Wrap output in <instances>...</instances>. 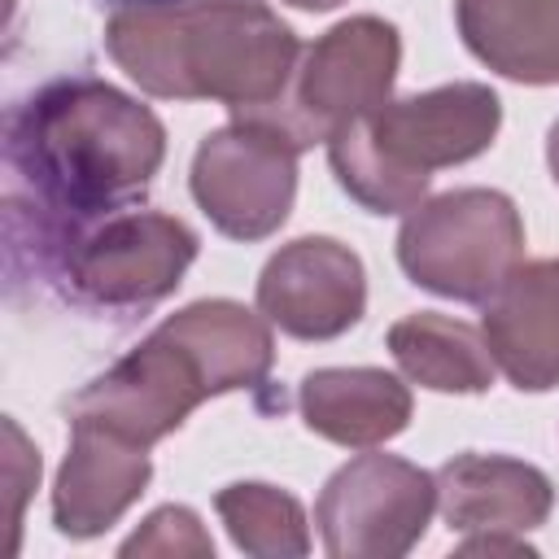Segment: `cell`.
<instances>
[{
	"label": "cell",
	"instance_id": "obj_14",
	"mask_svg": "<svg viewBox=\"0 0 559 559\" xmlns=\"http://www.w3.org/2000/svg\"><path fill=\"white\" fill-rule=\"evenodd\" d=\"M297 397L306 428L349 450H371L411 424V389L380 367H319Z\"/></svg>",
	"mask_w": 559,
	"mask_h": 559
},
{
	"label": "cell",
	"instance_id": "obj_16",
	"mask_svg": "<svg viewBox=\"0 0 559 559\" xmlns=\"http://www.w3.org/2000/svg\"><path fill=\"white\" fill-rule=\"evenodd\" d=\"M389 349L406 380L437 393H485L493 384V354L485 332L463 319L419 310L389 328Z\"/></svg>",
	"mask_w": 559,
	"mask_h": 559
},
{
	"label": "cell",
	"instance_id": "obj_17",
	"mask_svg": "<svg viewBox=\"0 0 559 559\" xmlns=\"http://www.w3.org/2000/svg\"><path fill=\"white\" fill-rule=\"evenodd\" d=\"M231 542L245 555L258 559H297L310 550V533H306V511L293 493L275 489V485H258V480H240L218 489L214 498Z\"/></svg>",
	"mask_w": 559,
	"mask_h": 559
},
{
	"label": "cell",
	"instance_id": "obj_15",
	"mask_svg": "<svg viewBox=\"0 0 559 559\" xmlns=\"http://www.w3.org/2000/svg\"><path fill=\"white\" fill-rule=\"evenodd\" d=\"M463 44L515 83H559V0H454Z\"/></svg>",
	"mask_w": 559,
	"mask_h": 559
},
{
	"label": "cell",
	"instance_id": "obj_4",
	"mask_svg": "<svg viewBox=\"0 0 559 559\" xmlns=\"http://www.w3.org/2000/svg\"><path fill=\"white\" fill-rule=\"evenodd\" d=\"M502 122V100L485 83H445L384 100L328 135L336 183L371 214L415 210L432 170L480 157Z\"/></svg>",
	"mask_w": 559,
	"mask_h": 559
},
{
	"label": "cell",
	"instance_id": "obj_3",
	"mask_svg": "<svg viewBox=\"0 0 559 559\" xmlns=\"http://www.w3.org/2000/svg\"><path fill=\"white\" fill-rule=\"evenodd\" d=\"M162 157V118L100 79H57L9 118L13 175L70 218H92L144 188Z\"/></svg>",
	"mask_w": 559,
	"mask_h": 559
},
{
	"label": "cell",
	"instance_id": "obj_11",
	"mask_svg": "<svg viewBox=\"0 0 559 559\" xmlns=\"http://www.w3.org/2000/svg\"><path fill=\"white\" fill-rule=\"evenodd\" d=\"M437 507L450 533L524 537L546 524L555 485L542 467L507 454H454L437 467Z\"/></svg>",
	"mask_w": 559,
	"mask_h": 559
},
{
	"label": "cell",
	"instance_id": "obj_21",
	"mask_svg": "<svg viewBox=\"0 0 559 559\" xmlns=\"http://www.w3.org/2000/svg\"><path fill=\"white\" fill-rule=\"evenodd\" d=\"M288 4H297V9H336L341 0H288Z\"/></svg>",
	"mask_w": 559,
	"mask_h": 559
},
{
	"label": "cell",
	"instance_id": "obj_10",
	"mask_svg": "<svg viewBox=\"0 0 559 559\" xmlns=\"http://www.w3.org/2000/svg\"><path fill=\"white\" fill-rule=\"evenodd\" d=\"M367 275L349 245L301 236L271 253L258 275V310L297 341H332L362 319Z\"/></svg>",
	"mask_w": 559,
	"mask_h": 559
},
{
	"label": "cell",
	"instance_id": "obj_9",
	"mask_svg": "<svg viewBox=\"0 0 559 559\" xmlns=\"http://www.w3.org/2000/svg\"><path fill=\"white\" fill-rule=\"evenodd\" d=\"M197 258V231L157 210H127L70 240L66 280L96 306H148L179 288Z\"/></svg>",
	"mask_w": 559,
	"mask_h": 559
},
{
	"label": "cell",
	"instance_id": "obj_20",
	"mask_svg": "<svg viewBox=\"0 0 559 559\" xmlns=\"http://www.w3.org/2000/svg\"><path fill=\"white\" fill-rule=\"evenodd\" d=\"M546 162H550V175H555V183H559V122H555L550 135H546Z\"/></svg>",
	"mask_w": 559,
	"mask_h": 559
},
{
	"label": "cell",
	"instance_id": "obj_7",
	"mask_svg": "<svg viewBox=\"0 0 559 559\" xmlns=\"http://www.w3.org/2000/svg\"><path fill=\"white\" fill-rule=\"evenodd\" d=\"M301 144L258 114H236L210 131L192 157V197L231 240L271 236L297 197Z\"/></svg>",
	"mask_w": 559,
	"mask_h": 559
},
{
	"label": "cell",
	"instance_id": "obj_2",
	"mask_svg": "<svg viewBox=\"0 0 559 559\" xmlns=\"http://www.w3.org/2000/svg\"><path fill=\"white\" fill-rule=\"evenodd\" d=\"M271 358V328L253 310L227 297L192 301L162 319L105 376L83 384L70 402V419L100 424L148 450L205 397L262 384Z\"/></svg>",
	"mask_w": 559,
	"mask_h": 559
},
{
	"label": "cell",
	"instance_id": "obj_12",
	"mask_svg": "<svg viewBox=\"0 0 559 559\" xmlns=\"http://www.w3.org/2000/svg\"><path fill=\"white\" fill-rule=\"evenodd\" d=\"M148 476L153 463L144 445L100 424L70 419V454L52 489V524L66 537H96L122 520V511L144 493Z\"/></svg>",
	"mask_w": 559,
	"mask_h": 559
},
{
	"label": "cell",
	"instance_id": "obj_19",
	"mask_svg": "<svg viewBox=\"0 0 559 559\" xmlns=\"http://www.w3.org/2000/svg\"><path fill=\"white\" fill-rule=\"evenodd\" d=\"M459 555H533L520 537H467Z\"/></svg>",
	"mask_w": 559,
	"mask_h": 559
},
{
	"label": "cell",
	"instance_id": "obj_22",
	"mask_svg": "<svg viewBox=\"0 0 559 559\" xmlns=\"http://www.w3.org/2000/svg\"><path fill=\"white\" fill-rule=\"evenodd\" d=\"M118 4H179V0H118Z\"/></svg>",
	"mask_w": 559,
	"mask_h": 559
},
{
	"label": "cell",
	"instance_id": "obj_18",
	"mask_svg": "<svg viewBox=\"0 0 559 559\" xmlns=\"http://www.w3.org/2000/svg\"><path fill=\"white\" fill-rule=\"evenodd\" d=\"M122 555H175V559L197 555V559H205V555H214V542L188 507H162L144 520V528H135L122 542Z\"/></svg>",
	"mask_w": 559,
	"mask_h": 559
},
{
	"label": "cell",
	"instance_id": "obj_5",
	"mask_svg": "<svg viewBox=\"0 0 559 559\" xmlns=\"http://www.w3.org/2000/svg\"><path fill=\"white\" fill-rule=\"evenodd\" d=\"M397 262L419 288L485 306L524 262L520 210L498 188H454L419 201L397 231Z\"/></svg>",
	"mask_w": 559,
	"mask_h": 559
},
{
	"label": "cell",
	"instance_id": "obj_1",
	"mask_svg": "<svg viewBox=\"0 0 559 559\" xmlns=\"http://www.w3.org/2000/svg\"><path fill=\"white\" fill-rule=\"evenodd\" d=\"M105 48L148 96L223 100L231 114L275 105L301 57L293 26L262 0L118 4Z\"/></svg>",
	"mask_w": 559,
	"mask_h": 559
},
{
	"label": "cell",
	"instance_id": "obj_6",
	"mask_svg": "<svg viewBox=\"0 0 559 559\" xmlns=\"http://www.w3.org/2000/svg\"><path fill=\"white\" fill-rule=\"evenodd\" d=\"M397 61H402V39L393 22L371 13L345 17L306 48L288 92L275 105L236 109V114L271 118L306 148L314 140H328L349 118L384 105L397 79Z\"/></svg>",
	"mask_w": 559,
	"mask_h": 559
},
{
	"label": "cell",
	"instance_id": "obj_13",
	"mask_svg": "<svg viewBox=\"0 0 559 559\" xmlns=\"http://www.w3.org/2000/svg\"><path fill=\"white\" fill-rule=\"evenodd\" d=\"M493 367L515 389L542 393L559 384V258L520 262L485 301L480 319Z\"/></svg>",
	"mask_w": 559,
	"mask_h": 559
},
{
	"label": "cell",
	"instance_id": "obj_8",
	"mask_svg": "<svg viewBox=\"0 0 559 559\" xmlns=\"http://www.w3.org/2000/svg\"><path fill=\"white\" fill-rule=\"evenodd\" d=\"M437 511V476L397 454H358L336 467L314 502L332 559H397Z\"/></svg>",
	"mask_w": 559,
	"mask_h": 559
}]
</instances>
